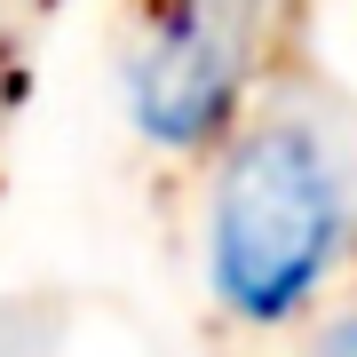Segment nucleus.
<instances>
[{"label": "nucleus", "instance_id": "f257e3e1", "mask_svg": "<svg viewBox=\"0 0 357 357\" xmlns=\"http://www.w3.org/2000/svg\"><path fill=\"white\" fill-rule=\"evenodd\" d=\"M357 270V96L278 64L199 183V286L230 333H302Z\"/></svg>", "mask_w": 357, "mask_h": 357}, {"label": "nucleus", "instance_id": "f03ea898", "mask_svg": "<svg viewBox=\"0 0 357 357\" xmlns=\"http://www.w3.org/2000/svg\"><path fill=\"white\" fill-rule=\"evenodd\" d=\"M294 0H128L112 88L143 151L206 167L278 72Z\"/></svg>", "mask_w": 357, "mask_h": 357}, {"label": "nucleus", "instance_id": "7ed1b4c3", "mask_svg": "<svg viewBox=\"0 0 357 357\" xmlns=\"http://www.w3.org/2000/svg\"><path fill=\"white\" fill-rule=\"evenodd\" d=\"M64 302L56 294H0V357H64Z\"/></svg>", "mask_w": 357, "mask_h": 357}, {"label": "nucleus", "instance_id": "20e7f679", "mask_svg": "<svg viewBox=\"0 0 357 357\" xmlns=\"http://www.w3.org/2000/svg\"><path fill=\"white\" fill-rule=\"evenodd\" d=\"M294 357H357V302L326 310V318H310V326H302V349H294Z\"/></svg>", "mask_w": 357, "mask_h": 357}]
</instances>
